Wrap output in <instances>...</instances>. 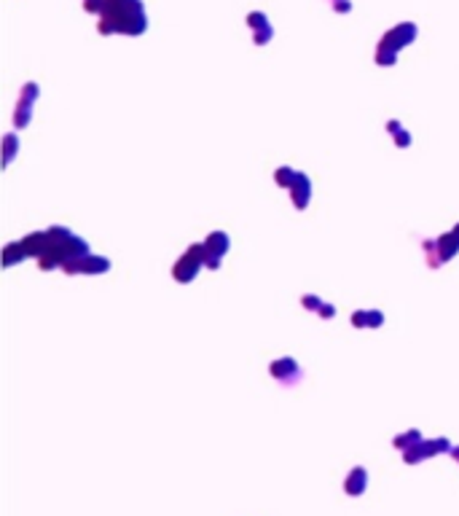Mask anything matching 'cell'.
<instances>
[{"mask_svg":"<svg viewBox=\"0 0 459 516\" xmlns=\"http://www.w3.org/2000/svg\"><path fill=\"white\" fill-rule=\"evenodd\" d=\"M202 266H204V245H193V248H188L180 261L172 266V274H175L177 283H191Z\"/></svg>","mask_w":459,"mask_h":516,"instance_id":"3957f363","label":"cell"},{"mask_svg":"<svg viewBox=\"0 0 459 516\" xmlns=\"http://www.w3.org/2000/svg\"><path fill=\"white\" fill-rule=\"evenodd\" d=\"M438 256H440V263L443 261H449V258H454L457 256V250H459V237L454 231H449V234H443V237L438 239Z\"/></svg>","mask_w":459,"mask_h":516,"instance_id":"30bf717a","label":"cell"},{"mask_svg":"<svg viewBox=\"0 0 459 516\" xmlns=\"http://www.w3.org/2000/svg\"><path fill=\"white\" fill-rule=\"evenodd\" d=\"M422 441V433L419 430H405V433H400V435H395V441L392 444L398 446V449H408V446H414Z\"/></svg>","mask_w":459,"mask_h":516,"instance_id":"4fadbf2b","label":"cell"},{"mask_svg":"<svg viewBox=\"0 0 459 516\" xmlns=\"http://www.w3.org/2000/svg\"><path fill=\"white\" fill-rule=\"evenodd\" d=\"M3 145H5V164H11V159H14V153H16V135H5Z\"/></svg>","mask_w":459,"mask_h":516,"instance_id":"9a60e30c","label":"cell"},{"mask_svg":"<svg viewBox=\"0 0 459 516\" xmlns=\"http://www.w3.org/2000/svg\"><path fill=\"white\" fill-rule=\"evenodd\" d=\"M228 237L223 231H212L207 237V242H204V263H207L210 269H217L220 266V258L228 253Z\"/></svg>","mask_w":459,"mask_h":516,"instance_id":"277c9868","label":"cell"},{"mask_svg":"<svg viewBox=\"0 0 459 516\" xmlns=\"http://www.w3.org/2000/svg\"><path fill=\"white\" fill-rule=\"evenodd\" d=\"M449 455H451V457H454V460L459 462V446H451V452H449Z\"/></svg>","mask_w":459,"mask_h":516,"instance_id":"603a6c76","label":"cell"},{"mask_svg":"<svg viewBox=\"0 0 459 516\" xmlns=\"http://www.w3.org/2000/svg\"><path fill=\"white\" fill-rule=\"evenodd\" d=\"M333 8L338 11V14H341V11L347 14V11H352V3H349V0H336V3H333Z\"/></svg>","mask_w":459,"mask_h":516,"instance_id":"44dd1931","label":"cell"},{"mask_svg":"<svg viewBox=\"0 0 459 516\" xmlns=\"http://www.w3.org/2000/svg\"><path fill=\"white\" fill-rule=\"evenodd\" d=\"M67 274H76V272H89V274H97V272H108L110 269V261L102 256H81V258H73V261H67L65 266Z\"/></svg>","mask_w":459,"mask_h":516,"instance_id":"5b68a950","label":"cell"},{"mask_svg":"<svg viewBox=\"0 0 459 516\" xmlns=\"http://www.w3.org/2000/svg\"><path fill=\"white\" fill-rule=\"evenodd\" d=\"M301 304L306 309H314V312H317L320 307H323V299H320V296H312V293H306V296H301Z\"/></svg>","mask_w":459,"mask_h":516,"instance_id":"2e32d148","label":"cell"},{"mask_svg":"<svg viewBox=\"0 0 459 516\" xmlns=\"http://www.w3.org/2000/svg\"><path fill=\"white\" fill-rule=\"evenodd\" d=\"M416 38V25L414 22H403V25L392 27V30L387 32V35L381 38V43H378L376 49V62L384 67L395 65V59H398V51L403 49V46H408L411 41Z\"/></svg>","mask_w":459,"mask_h":516,"instance_id":"7a4b0ae2","label":"cell"},{"mask_svg":"<svg viewBox=\"0 0 459 516\" xmlns=\"http://www.w3.org/2000/svg\"><path fill=\"white\" fill-rule=\"evenodd\" d=\"M247 22H250L252 30H261V27L269 25V22H266V14H255V11H252V14L247 16Z\"/></svg>","mask_w":459,"mask_h":516,"instance_id":"e0dca14e","label":"cell"},{"mask_svg":"<svg viewBox=\"0 0 459 516\" xmlns=\"http://www.w3.org/2000/svg\"><path fill=\"white\" fill-rule=\"evenodd\" d=\"M271 376L279 379L282 385H293V382L301 379V369H298V363L293 358H282L271 363Z\"/></svg>","mask_w":459,"mask_h":516,"instance_id":"8992f818","label":"cell"},{"mask_svg":"<svg viewBox=\"0 0 459 516\" xmlns=\"http://www.w3.org/2000/svg\"><path fill=\"white\" fill-rule=\"evenodd\" d=\"M296 175H298L296 170H290V167H279V170H277V175H274V180H277L279 186L290 188V186H293V180H296Z\"/></svg>","mask_w":459,"mask_h":516,"instance_id":"5bb4252c","label":"cell"},{"mask_svg":"<svg viewBox=\"0 0 459 516\" xmlns=\"http://www.w3.org/2000/svg\"><path fill=\"white\" fill-rule=\"evenodd\" d=\"M365 487H368V471H365L363 465L352 468V473H349L347 481H344V489H347V495L357 497L360 492H365Z\"/></svg>","mask_w":459,"mask_h":516,"instance_id":"ba28073f","label":"cell"},{"mask_svg":"<svg viewBox=\"0 0 459 516\" xmlns=\"http://www.w3.org/2000/svg\"><path fill=\"white\" fill-rule=\"evenodd\" d=\"M269 41H271V27H261V30H255V43L258 46H266Z\"/></svg>","mask_w":459,"mask_h":516,"instance_id":"ac0fdd59","label":"cell"},{"mask_svg":"<svg viewBox=\"0 0 459 516\" xmlns=\"http://www.w3.org/2000/svg\"><path fill=\"white\" fill-rule=\"evenodd\" d=\"M100 32H124V35H140L145 32V11L140 0H105L100 19Z\"/></svg>","mask_w":459,"mask_h":516,"instance_id":"6da1fadb","label":"cell"},{"mask_svg":"<svg viewBox=\"0 0 459 516\" xmlns=\"http://www.w3.org/2000/svg\"><path fill=\"white\" fill-rule=\"evenodd\" d=\"M400 129H403V127H400V121H389V124H387V132H389V135H398Z\"/></svg>","mask_w":459,"mask_h":516,"instance_id":"7402d4cb","label":"cell"},{"mask_svg":"<svg viewBox=\"0 0 459 516\" xmlns=\"http://www.w3.org/2000/svg\"><path fill=\"white\" fill-rule=\"evenodd\" d=\"M395 143H398V145H411V135H408V132H403V129H400L398 135H395Z\"/></svg>","mask_w":459,"mask_h":516,"instance_id":"ffe728a7","label":"cell"},{"mask_svg":"<svg viewBox=\"0 0 459 516\" xmlns=\"http://www.w3.org/2000/svg\"><path fill=\"white\" fill-rule=\"evenodd\" d=\"M25 256H30V253H27V248H25V242H14V245H5V250H3L5 266H11V263H16V261H19V258H25Z\"/></svg>","mask_w":459,"mask_h":516,"instance_id":"8fae6325","label":"cell"},{"mask_svg":"<svg viewBox=\"0 0 459 516\" xmlns=\"http://www.w3.org/2000/svg\"><path fill=\"white\" fill-rule=\"evenodd\" d=\"M424 452H427V457L449 455V452H451V444H449L446 438H432V441H424Z\"/></svg>","mask_w":459,"mask_h":516,"instance_id":"7c38bea8","label":"cell"},{"mask_svg":"<svg viewBox=\"0 0 459 516\" xmlns=\"http://www.w3.org/2000/svg\"><path fill=\"white\" fill-rule=\"evenodd\" d=\"M290 191H293V204H296L298 210L306 207V204H309V194H312V183H309V177L303 175V172H298V175H296Z\"/></svg>","mask_w":459,"mask_h":516,"instance_id":"52a82bcc","label":"cell"},{"mask_svg":"<svg viewBox=\"0 0 459 516\" xmlns=\"http://www.w3.org/2000/svg\"><path fill=\"white\" fill-rule=\"evenodd\" d=\"M317 315H320V317H325V320H330V317L336 315V307H333V304H325V301H323V307L317 309Z\"/></svg>","mask_w":459,"mask_h":516,"instance_id":"d6986e66","label":"cell"},{"mask_svg":"<svg viewBox=\"0 0 459 516\" xmlns=\"http://www.w3.org/2000/svg\"><path fill=\"white\" fill-rule=\"evenodd\" d=\"M454 234H457V237H459V223H457V226H454Z\"/></svg>","mask_w":459,"mask_h":516,"instance_id":"cb8c5ba5","label":"cell"},{"mask_svg":"<svg viewBox=\"0 0 459 516\" xmlns=\"http://www.w3.org/2000/svg\"><path fill=\"white\" fill-rule=\"evenodd\" d=\"M384 323V315L378 309H368V312H354L352 315V325L354 328H378Z\"/></svg>","mask_w":459,"mask_h":516,"instance_id":"9c48e42d","label":"cell"}]
</instances>
